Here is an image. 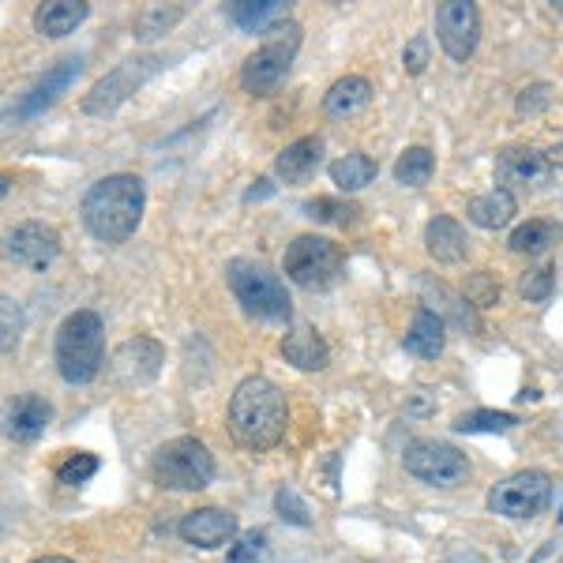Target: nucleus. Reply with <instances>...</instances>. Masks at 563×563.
<instances>
[{
	"instance_id": "nucleus-42",
	"label": "nucleus",
	"mask_w": 563,
	"mask_h": 563,
	"mask_svg": "<svg viewBox=\"0 0 563 563\" xmlns=\"http://www.w3.org/2000/svg\"><path fill=\"white\" fill-rule=\"evenodd\" d=\"M256 185H260V188H252V192L244 196V199H249V203H252V199H263V196H271V180H256Z\"/></svg>"
},
{
	"instance_id": "nucleus-21",
	"label": "nucleus",
	"mask_w": 563,
	"mask_h": 563,
	"mask_svg": "<svg viewBox=\"0 0 563 563\" xmlns=\"http://www.w3.org/2000/svg\"><path fill=\"white\" fill-rule=\"evenodd\" d=\"M49 421H53V406L42 395H23L15 398L12 413H8V435L20 443H31L49 429Z\"/></svg>"
},
{
	"instance_id": "nucleus-17",
	"label": "nucleus",
	"mask_w": 563,
	"mask_h": 563,
	"mask_svg": "<svg viewBox=\"0 0 563 563\" xmlns=\"http://www.w3.org/2000/svg\"><path fill=\"white\" fill-rule=\"evenodd\" d=\"M282 357H286L294 368H301V372H320V368H327L331 353H327V342L320 339V331H316L312 323L297 320L286 331V339H282Z\"/></svg>"
},
{
	"instance_id": "nucleus-30",
	"label": "nucleus",
	"mask_w": 563,
	"mask_h": 563,
	"mask_svg": "<svg viewBox=\"0 0 563 563\" xmlns=\"http://www.w3.org/2000/svg\"><path fill=\"white\" fill-rule=\"evenodd\" d=\"M519 424L515 413H504V410H474V413H462L455 421L459 432H511Z\"/></svg>"
},
{
	"instance_id": "nucleus-41",
	"label": "nucleus",
	"mask_w": 563,
	"mask_h": 563,
	"mask_svg": "<svg viewBox=\"0 0 563 563\" xmlns=\"http://www.w3.org/2000/svg\"><path fill=\"white\" fill-rule=\"evenodd\" d=\"M544 158H549V166H552V169H563V140H560V143H552V147L544 151Z\"/></svg>"
},
{
	"instance_id": "nucleus-33",
	"label": "nucleus",
	"mask_w": 563,
	"mask_h": 563,
	"mask_svg": "<svg viewBox=\"0 0 563 563\" xmlns=\"http://www.w3.org/2000/svg\"><path fill=\"white\" fill-rule=\"evenodd\" d=\"M177 20H180V8H169V12L166 8H147V12L135 20V34H140V38H158V34H166Z\"/></svg>"
},
{
	"instance_id": "nucleus-4",
	"label": "nucleus",
	"mask_w": 563,
	"mask_h": 563,
	"mask_svg": "<svg viewBox=\"0 0 563 563\" xmlns=\"http://www.w3.org/2000/svg\"><path fill=\"white\" fill-rule=\"evenodd\" d=\"M301 49V23L297 20H278L263 31V45L244 60L241 68V87L256 98L275 95L282 87V79L294 68V57Z\"/></svg>"
},
{
	"instance_id": "nucleus-29",
	"label": "nucleus",
	"mask_w": 563,
	"mask_h": 563,
	"mask_svg": "<svg viewBox=\"0 0 563 563\" xmlns=\"http://www.w3.org/2000/svg\"><path fill=\"white\" fill-rule=\"evenodd\" d=\"M278 12H282L278 0H238V4H230V20L249 34H263Z\"/></svg>"
},
{
	"instance_id": "nucleus-8",
	"label": "nucleus",
	"mask_w": 563,
	"mask_h": 563,
	"mask_svg": "<svg viewBox=\"0 0 563 563\" xmlns=\"http://www.w3.org/2000/svg\"><path fill=\"white\" fill-rule=\"evenodd\" d=\"M552 499V477L544 470H519V474L504 477L488 493V511L504 515V519H538Z\"/></svg>"
},
{
	"instance_id": "nucleus-9",
	"label": "nucleus",
	"mask_w": 563,
	"mask_h": 563,
	"mask_svg": "<svg viewBox=\"0 0 563 563\" xmlns=\"http://www.w3.org/2000/svg\"><path fill=\"white\" fill-rule=\"evenodd\" d=\"M402 462L417 481H424V485H432V488H455L470 477V459L443 440L406 443Z\"/></svg>"
},
{
	"instance_id": "nucleus-18",
	"label": "nucleus",
	"mask_w": 563,
	"mask_h": 563,
	"mask_svg": "<svg viewBox=\"0 0 563 563\" xmlns=\"http://www.w3.org/2000/svg\"><path fill=\"white\" fill-rule=\"evenodd\" d=\"M424 249L435 263H462L470 256V238L466 230L448 214H435L429 225H424Z\"/></svg>"
},
{
	"instance_id": "nucleus-26",
	"label": "nucleus",
	"mask_w": 563,
	"mask_h": 563,
	"mask_svg": "<svg viewBox=\"0 0 563 563\" xmlns=\"http://www.w3.org/2000/svg\"><path fill=\"white\" fill-rule=\"evenodd\" d=\"M563 238V225L560 222H549V218H530L526 225L511 233V252H519V256H544V252L552 249Z\"/></svg>"
},
{
	"instance_id": "nucleus-6",
	"label": "nucleus",
	"mask_w": 563,
	"mask_h": 563,
	"mask_svg": "<svg viewBox=\"0 0 563 563\" xmlns=\"http://www.w3.org/2000/svg\"><path fill=\"white\" fill-rule=\"evenodd\" d=\"M151 477L154 485L169 488V493H199L214 481V455L196 435H177L158 448L151 462Z\"/></svg>"
},
{
	"instance_id": "nucleus-28",
	"label": "nucleus",
	"mask_w": 563,
	"mask_h": 563,
	"mask_svg": "<svg viewBox=\"0 0 563 563\" xmlns=\"http://www.w3.org/2000/svg\"><path fill=\"white\" fill-rule=\"evenodd\" d=\"M435 174V158L429 147H406L395 162V180L406 188H421L429 185Z\"/></svg>"
},
{
	"instance_id": "nucleus-20",
	"label": "nucleus",
	"mask_w": 563,
	"mask_h": 563,
	"mask_svg": "<svg viewBox=\"0 0 563 563\" xmlns=\"http://www.w3.org/2000/svg\"><path fill=\"white\" fill-rule=\"evenodd\" d=\"M421 297H424V308L429 312L440 316L443 323H455V327H466V331H477V312H474V301H466L462 294H455V289L440 286V282H424L421 286Z\"/></svg>"
},
{
	"instance_id": "nucleus-37",
	"label": "nucleus",
	"mask_w": 563,
	"mask_h": 563,
	"mask_svg": "<svg viewBox=\"0 0 563 563\" xmlns=\"http://www.w3.org/2000/svg\"><path fill=\"white\" fill-rule=\"evenodd\" d=\"M424 65H429V38L417 34V38L402 49V68L410 71V76H421Z\"/></svg>"
},
{
	"instance_id": "nucleus-34",
	"label": "nucleus",
	"mask_w": 563,
	"mask_h": 563,
	"mask_svg": "<svg viewBox=\"0 0 563 563\" xmlns=\"http://www.w3.org/2000/svg\"><path fill=\"white\" fill-rule=\"evenodd\" d=\"M552 286H556V271H549V267H533L519 278V294L526 301H549Z\"/></svg>"
},
{
	"instance_id": "nucleus-19",
	"label": "nucleus",
	"mask_w": 563,
	"mask_h": 563,
	"mask_svg": "<svg viewBox=\"0 0 563 563\" xmlns=\"http://www.w3.org/2000/svg\"><path fill=\"white\" fill-rule=\"evenodd\" d=\"M162 365V346L154 339H132L113 353V372L129 384H143Z\"/></svg>"
},
{
	"instance_id": "nucleus-27",
	"label": "nucleus",
	"mask_w": 563,
	"mask_h": 563,
	"mask_svg": "<svg viewBox=\"0 0 563 563\" xmlns=\"http://www.w3.org/2000/svg\"><path fill=\"white\" fill-rule=\"evenodd\" d=\"M376 174H379V166L365 151H350V154H342L339 162H331V180L342 192H361V188H368L372 180H376Z\"/></svg>"
},
{
	"instance_id": "nucleus-15",
	"label": "nucleus",
	"mask_w": 563,
	"mask_h": 563,
	"mask_svg": "<svg viewBox=\"0 0 563 563\" xmlns=\"http://www.w3.org/2000/svg\"><path fill=\"white\" fill-rule=\"evenodd\" d=\"M552 174L549 158L530 147H507L496 158V180L499 185H544Z\"/></svg>"
},
{
	"instance_id": "nucleus-16",
	"label": "nucleus",
	"mask_w": 563,
	"mask_h": 563,
	"mask_svg": "<svg viewBox=\"0 0 563 563\" xmlns=\"http://www.w3.org/2000/svg\"><path fill=\"white\" fill-rule=\"evenodd\" d=\"M320 162H323V140L320 135H305V140L289 143L286 151H278L275 177L286 180V185H305V180L316 177Z\"/></svg>"
},
{
	"instance_id": "nucleus-3",
	"label": "nucleus",
	"mask_w": 563,
	"mask_h": 563,
	"mask_svg": "<svg viewBox=\"0 0 563 563\" xmlns=\"http://www.w3.org/2000/svg\"><path fill=\"white\" fill-rule=\"evenodd\" d=\"M106 365V327L102 316L90 312H71L65 323L57 327V372L65 376V384L84 387L90 379H98V372Z\"/></svg>"
},
{
	"instance_id": "nucleus-38",
	"label": "nucleus",
	"mask_w": 563,
	"mask_h": 563,
	"mask_svg": "<svg viewBox=\"0 0 563 563\" xmlns=\"http://www.w3.org/2000/svg\"><path fill=\"white\" fill-rule=\"evenodd\" d=\"M549 102H552V87L538 84V87L522 90V98H519V113H522V117H533V113H541V109L549 106Z\"/></svg>"
},
{
	"instance_id": "nucleus-25",
	"label": "nucleus",
	"mask_w": 563,
	"mask_h": 563,
	"mask_svg": "<svg viewBox=\"0 0 563 563\" xmlns=\"http://www.w3.org/2000/svg\"><path fill=\"white\" fill-rule=\"evenodd\" d=\"M515 211H519V203H515V196L507 192V188H488V192L470 199V207H466L470 222L481 225V230H504L515 218Z\"/></svg>"
},
{
	"instance_id": "nucleus-11",
	"label": "nucleus",
	"mask_w": 563,
	"mask_h": 563,
	"mask_svg": "<svg viewBox=\"0 0 563 563\" xmlns=\"http://www.w3.org/2000/svg\"><path fill=\"white\" fill-rule=\"evenodd\" d=\"M162 60L158 57H135V60H124L121 68H113L106 79H98L95 87H90V95L84 98V109L87 113H113L121 102H129V98L140 90L147 79L158 71Z\"/></svg>"
},
{
	"instance_id": "nucleus-5",
	"label": "nucleus",
	"mask_w": 563,
	"mask_h": 563,
	"mask_svg": "<svg viewBox=\"0 0 563 563\" xmlns=\"http://www.w3.org/2000/svg\"><path fill=\"white\" fill-rule=\"evenodd\" d=\"M225 282H230L233 297L249 316L256 320H289L294 316V301L289 289L267 263L260 260H230L225 263Z\"/></svg>"
},
{
	"instance_id": "nucleus-22",
	"label": "nucleus",
	"mask_w": 563,
	"mask_h": 563,
	"mask_svg": "<svg viewBox=\"0 0 563 563\" xmlns=\"http://www.w3.org/2000/svg\"><path fill=\"white\" fill-rule=\"evenodd\" d=\"M402 346H406V353H413V357L435 361L443 353V346H448V323H443L435 312H429V308H421V312L413 316V327L402 339Z\"/></svg>"
},
{
	"instance_id": "nucleus-43",
	"label": "nucleus",
	"mask_w": 563,
	"mask_h": 563,
	"mask_svg": "<svg viewBox=\"0 0 563 563\" xmlns=\"http://www.w3.org/2000/svg\"><path fill=\"white\" fill-rule=\"evenodd\" d=\"M31 563H76V560H68V556H38V560H31Z\"/></svg>"
},
{
	"instance_id": "nucleus-31",
	"label": "nucleus",
	"mask_w": 563,
	"mask_h": 563,
	"mask_svg": "<svg viewBox=\"0 0 563 563\" xmlns=\"http://www.w3.org/2000/svg\"><path fill=\"white\" fill-rule=\"evenodd\" d=\"M305 214L312 218V222H323V225H350L353 214H357V207L342 203V199L316 196V199H308V203H305Z\"/></svg>"
},
{
	"instance_id": "nucleus-7",
	"label": "nucleus",
	"mask_w": 563,
	"mask_h": 563,
	"mask_svg": "<svg viewBox=\"0 0 563 563\" xmlns=\"http://www.w3.org/2000/svg\"><path fill=\"white\" fill-rule=\"evenodd\" d=\"M286 275L294 286L308 289V294H327L346 275V252L334 241L305 233L286 249Z\"/></svg>"
},
{
	"instance_id": "nucleus-35",
	"label": "nucleus",
	"mask_w": 563,
	"mask_h": 563,
	"mask_svg": "<svg viewBox=\"0 0 563 563\" xmlns=\"http://www.w3.org/2000/svg\"><path fill=\"white\" fill-rule=\"evenodd\" d=\"M275 511H278V519L289 522V526H312V515H308L305 499L297 496L294 488H278V493H275Z\"/></svg>"
},
{
	"instance_id": "nucleus-36",
	"label": "nucleus",
	"mask_w": 563,
	"mask_h": 563,
	"mask_svg": "<svg viewBox=\"0 0 563 563\" xmlns=\"http://www.w3.org/2000/svg\"><path fill=\"white\" fill-rule=\"evenodd\" d=\"M98 474V459L95 455H87V451H79V455H71L65 466L57 470V481L60 485H68V488H76V485H84V481H90Z\"/></svg>"
},
{
	"instance_id": "nucleus-13",
	"label": "nucleus",
	"mask_w": 563,
	"mask_h": 563,
	"mask_svg": "<svg viewBox=\"0 0 563 563\" xmlns=\"http://www.w3.org/2000/svg\"><path fill=\"white\" fill-rule=\"evenodd\" d=\"M177 533L196 549H222L238 538V515H230L225 507H196L180 519Z\"/></svg>"
},
{
	"instance_id": "nucleus-39",
	"label": "nucleus",
	"mask_w": 563,
	"mask_h": 563,
	"mask_svg": "<svg viewBox=\"0 0 563 563\" xmlns=\"http://www.w3.org/2000/svg\"><path fill=\"white\" fill-rule=\"evenodd\" d=\"M4 353H12L15 339H20V308H15L12 297H4Z\"/></svg>"
},
{
	"instance_id": "nucleus-2",
	"label": "nucleus",
	"mask_w": 563,
	"mask_h": 563,
	"mask_svg": "<svg viewBox=\"0 0 563 563\" xmlns=\"http://www.w3.org/2000/svg\"><path fill=\"white\" fill-rule=\"evenodd\" d=\"M143 207H147V188H143V180L135 174H113V177H102L98 185H90L79 214H84L90 238H98L106 244H121L140 230Z\"/></svg>"
},
{
	"instance_id": "nucleus-12",
	"label": "nucleus",
	"mask_w": 563,
	"mask_h": 563,
	"mask_svg": "<svg viewBox=\"0 0 563 563\" xmlns=\"http://www.w3.org/2000/svg\"><path fill=\"white\" fill-rule=\"evenodd\" d=\"M8 256L26 271H45L60 256V233L45 222H23L8 233Z\"/></svg>"
},
{
	"instance_id": "nucleus-44",
	"label": "nucleus",
	"mask_w": 563,
	"mask_h": 563,
	"mask_svg": "<svg viewBox=\"0 0 563 563\" xmlns=\"http://www.w3.org/2000/svg\"><path fill=\"white\" fill-rule=\"evenodd\" d=\"M560 522H563V507H560Z\"/></svg>"
},
{
	"instance_id": "nucleus-24",
	"label": "nucleus",
	"mask_w": 563,
	"mask_h": 563,
	"mask_svg": "<svg viewBox=\"0 0 563 563\" xmlns=\"http://www.w3.org/2000/svg\"><path fill=\"white\" fill-rule=\"evenodd\" d=\"M372 102V84L365 76H342L339 84H331V90L323 95V113L334 121H346V117L361 113Z\"/></svg>"
},
{
	"instance_id": "nucleus-1",
	"label": "nucleus",
	"mask_w": 563,
	"mask_h": 563,
	"mask_svg": "<svg viewBox=\"0 0 563 563\" xmlns=\"http://www.w3.org/2000/svg\"><path fill=\"white\" fill-rule=\"evenodd\" d=\"M289 429V406L278 384L267 376L241 379L230 398V432L241 448L249 451H271L282 443Z\"/></svg>"
},
{
	"instance_id": "nucleus-32",
	"label": "nucleus",
	"mask_w": 563,
	"mask_h": 563,
	"mask_svg": "<svg viewBox=\"0 0 563 563\" xmlns=\"http://www.w3.org/2000/svg\"><path fill=\"white\" fill-rule=\"evenodd\" d=\"M225 563H271V544H267V533L263 530H252L233 544Z\"/></svg>"
},
{
	"instance_id": "nucleus-40",
	"label": "nucleus",
	"mask_w": 563,
	"mask_h": 563,
	"mask_svg": "<svg viewBox=\"0 0 563 563\" xmlns=\"http://www.w3.org/2000/svg\"><path fill=\"white\" fill-rule=\"evenodd\" d=\"M530 563H563V533H560V538H552V541H544L541 549L533 552Z\"/></svg>"
},
{
	"instance_id": "nucleus-10",
	"label": "nucleus",
	"mask_w": 563,
	"mask_h": 563,
	"mask_svg": "<svg viewBox=\"0 0 563 563\" xmlns=\"http://www.w3.org/2000/svg\"><path fill=\"white\" fill-rule=\"evenodd\" d=\"M435 38H440L443 53L459 65H466L474 57L481 42V12L470 0H448L435 8Z\"/></svg>"
},
{
	"instance_id": "nucleus-23",
	"label": "nucleus",
	"mask_w": 563,
	"mask_h": 563,
	"mask_svg": "<svg viewBox=\"0 0 563 563\" xmlns=\"http://www.w3.org/2000/svg\"><path fill=\"white\" fill-rule=\"evenodd\" d=\"M87 15L90 4H84V0H49V4H38L34 26H38V34H45V38H65Z\"/></svg>"
},
{
	"instance_id": "nucleus-14",
	"label": "nucleus",
	"mask_w": 563,
	"mask_h": 563,
	"mask_svg": "<svg viewBox=\"0 0 563 563\" xmlns=\"http://www.w3.org/2000/svg\"><path fill=\"white\" fill-rule=\"evenodd\" d=\"M79 71H84V60H79V57H68V60H60L57 68H49L38 79V84L31 87V95H23V102H20V109H15V117H20V121H31V117L45 113V109H49L71 84H76Z\"/></svg>"
}]
</instances>
